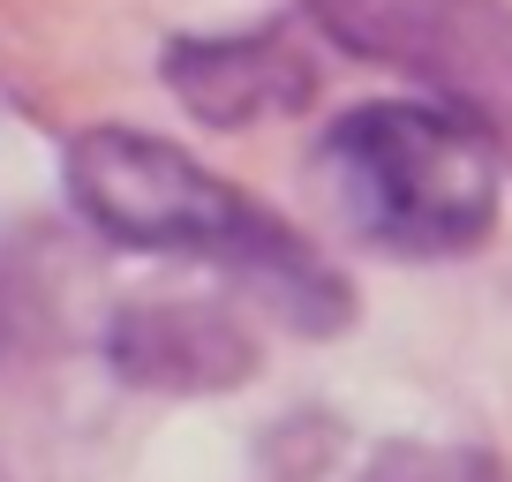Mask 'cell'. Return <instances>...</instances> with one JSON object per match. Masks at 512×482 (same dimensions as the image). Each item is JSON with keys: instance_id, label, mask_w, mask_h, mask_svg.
I'll return each instance as SVG.
<instances>
[{"instance_id": "1", "label": "cell", "mask_w": 512, "mask_h": 482, "mask_svg": "<svg viewBox=\"0 0 512 482\" xmlns=\"http://www.w3.org/2000/svg\"><path fill=\"white\" fill-rule=\"evenodd\" d=\"M68 204L83 226L144 257H196L234 272L256 302H272L294 332H339L354 317V294L302 234L272 219L264 204L219 181L204 159L144 129H83L68 144Z\"/></svg>"}, {"instance_id": "2", "label": "cell", "mask_w": 512, "mask_h": 482, "mask_svg": "<svg viewBox=\"0 0 512 482\" xmlns=\"http://www.w3.org/2000/svg\"><path fill=\"white\" fill-rule=\"evenodd\" d=\"M339 219L384 257H467L505 204V151L452 106L377 98L339 113L317 144Z\"/></svg>"}, {"instance_id": "3", "label": "cell", "mask_w": 512, "mask_h": 482, "mask_svg": "<svg viewBox=\"0 0 512 482\" xmlns=\"http://www.w3.org/2000/svg\"><path fill=\"white\" fill-rule=\"evenodd\" d=\"M347 53L400 68L512 159V8L505 0H302Z\"/></svg>"}, {"instance_id": "4", "label": "cell", "mask_w": 512, "mask_h": 482, "mask_svg": "<svg viewBox=\"0 0 512 482\" xmlns=\"http://www.w3.org/2000/svg\"><path fill=\"white\" fill-rule=\"evenodd\" d=\"M159 76L196 121L256 129V121H287L317 98V53L294 38V23H256V31L219 38H166Z\"/></svg>"}, {"instance_id": "5", "label": "cell", "mask_w": 512, "mask_h": 482, "mask_svg": "<svg viewBox=\"0 0 512 482\" xmlns=\"http://www.w3.org/2000/svg\"><path fill=\"white\" fill-rule=\"evenodd\" d=\"M106 362L144 392H226L256 377V332L204 294H128L106 317Z\"/></svg>"}]
</instances>
